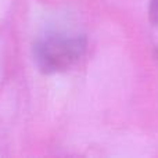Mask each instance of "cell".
Returning <instances> with one entry per match:
<instances>
[{"label":"cell","instance_id":"7a4b0ae2","mask_svg":"<svg viewBox=\"0 0 158 158\" xmlns=\"http://www.w3.org/2000/svg\"><path fill=\"white\" fill-rule=\"evenodd\" d=\"M148 17L154 25H158V0H151L148 8Z\"/></svg>","mask_w":158,"mask_h":158},{"label":"cell","instance_id":"6da1fadb","mask_svg":"<svg viewBox=\"0 0 158 158\" xmlns=\"http://www.w3.org/2000/svg\"><path fill=\"white\" fill-rule=\"evenodd\" d=\"M85 35L71 32H52L33 44V61L43 74L67 71L77 64L86 52Z\"/></svg>","mask_w":158,"mask_h":158}]
</instances>
